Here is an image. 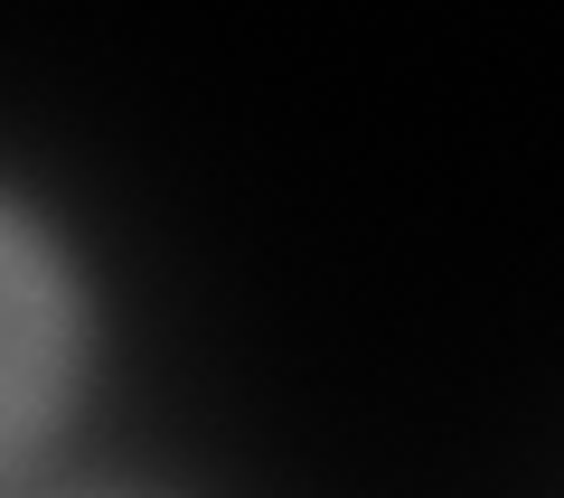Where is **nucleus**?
<instances>
[{"instance_id": "1", "label": "nucleus", "mask_w": 564, "mask_h": 498, "mask_svg": "<svg viewBox=\"0 0 564 498\" xmlns=\"http://www.w3.org/2000/svg\"><path fill=\"white\" fill-rule=\"evenodd\" d=\"M10 320H20V348H10V396H20V423H39V396H47V282H39V255H10Z\"/></svg>"}]
</instances>
